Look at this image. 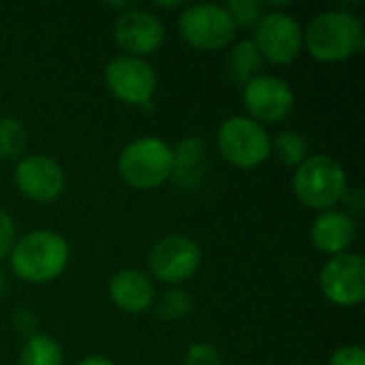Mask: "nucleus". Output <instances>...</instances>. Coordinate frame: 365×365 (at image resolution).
<instances>
[{
    "label": "nucleus",
    "instance_id": "obj_23",
    "mask_svg": "<svg viewBox=\"0 0 365 365\" xmlns=\"http://www.w3.org/2000/svg\"><path fill=\"white\" fill-rule=\"evenodd\" d=\"M184 365H222L220 353L207 342H195L184 353Z\"/></svg>",
    "mask_w": 365,
    "mask_h": 365
},
{
    "label": "nucleus",
    "instance_id": "obj_13",
    "mask_svg": "<svg viewBox=\"0 0 365 365\" xmlns=\"http://www.w3.org/2000/svg\"><path fill=\"white\" fill-rule=\"evenodd\" d=\"M113 38L126 56H152L165 43V24L148 9L133 6L120 13L113 21Z\"/></svg>",
    "mask_w": 365,
    "mask_h": 365
},
{
    "label": "nucleus",
    "instance_id": "obj_27",
    "mask_svg": "<svg viewBox=\"0 0 365 365\" xmlns=\"http://www.w3.org/2000/svg\"><path fill=\"white\" fill-rule=\"evenodd\" d=\"M340 203H346V207H349V212H346V214H351V212H359V210H361V205H364V192H361V188H357V186H353V188H351V186H349Z\"/></svg>",
    "mask_w": 365,
    "mask_h": 365
},
{
    "label": "nucleus",
    "instance_id": "obj_29",
    "mask_svg": "<svg viewBox=\"0 0 365 365\" xmlns=\"http://www.w3.org/2000/svg\"><path fill=\"white\" fill-rule=\"evenodd\" d=\"M156 6H158V9H180L182 2H180V0H175V2H160V0H158Z\"/></svg>",
    "mask_w": 365,
    "mask_h": 365
},
{
    "label": "nucleus",
    "instance_id": "obj_5",
    "mask_svg": "<svg viewBox=\"0 0 365 365\" xmlns=\"http://www.w3.org/2000/svg\"><path fill=\"white\" fill-rule=\"evenodd\" d=\"M220 156L237 169H255L272 156V137L248 115H231L216 133Z\"/></svg>",
    "mask_w": 365,
    "mask_h": 365
},
{
    "label": "nucleus",
    "instance_id": "obj_19",
    "mask_svg": "<svg viewBox=\"0 0 365 365\" xmlns=\"http://www.w3.org/2000/svg\"><path fill=\"white\" fill-rule=\"evenodd\" d=\"M192 304H195L192 295L186 289L169 287L167 291L156 295L152 310H154L156 319H160L163 323H175V321H182L190 314Z\"/></svg>",
    "mask_w": 365,
    "mask_h": 365
},
{
    "label": "nucleus",
    "instance_id": "obj_16",
    "mask_svg": "<svg viewBox=\"0 0 365 365\" xmlns=\"http://www.w3.org/2000/svg\"><path fill=\"white\" fill-rule=\"evenodd\" d=\"M173 169H171V180L175 186L182 190H195L201 186L205 178V158H207V148L201 137H184L178 141L173 148Z\"/></svg>",
    "mask_w": 365,
    "mask_h": 365
},
{
    "label": "nucleus",
    "instance_id": "obj_24",
    "mask_svg": "<svg viewBox=\"0 0 365 365\" xmlns=\"http://www.w3.org/2000/svg\"><path fill=\"white\" fill-rule=\"evenodd\" d=\"M15 242H17L15 222H13V218L4 210H0V261L9 259Z\"/></svg>",
    "mask_w": 365,
    "mask_h": 365
},
{
    "label": "nucleus",
    "instance_id": "obj_20",
    "mask_svg": "<svg viewBox=\"0 0 365 365\" xmlns=\"http://www.w3.org/2000/svg\"><path fill=\"white\" fill-rule=\"evenodd\" d=\"M272 154L284 165V167H299L310 156L308 139L297 130H282L272 139Z\"/></svg>",
    "mask_w": 365,
    "mask_h": 365
},
{
    "label": "nucleus",
    "instance_id": "obj_26",
    "mask_svg": "<svg viewBox=\"0 0 365 365\" xmlns=\"http://www.w3.org/2000/svg\"><path fill=\"white\" fill-rule=\"evenodd\" d=\"M13 325H15V331L17 334H26L28 338L34 334V327H36V317L28 310V308H21L15 312L13 317Z\"/></svg>",
    "mask_w": 365,
    "mask_h": 365
},
{
    "label": "nucleus",
    "instance_id": "obj_30",
    "mask_svg": "<svg viewBox=\"0 0 365 365\" xmlns=\"http://www.w3.org/2000/svg\"><path fill=\"white\" fill-rule=\"evenodd\" d=\"M2 293H4V276L0 272V297H2Z\"/></svg>",
    "mask_w": 365,
    "mask_h": 365
},
{
    "label": "nucleus",
    "instance_id": "obj_6",
    "mask_svg": "<svg viewBox=\"0 0 365 365\" xmlns=\"http://www.w3.org/2000/svg\"><path fill=\"white\" fill-rule=\"evenodd\" d=\"M103 81L109 94L128 107H150L158 90V75L154 66L135 56H115L105 64Z\"/></svg>",
    "mask_w": 365,
    "mask_h": 365
},
{
    "label": "nucleus",
    "instance_id": "obj_11",
    "mask_svg": "<svg viewBox=\"0 0 365 365\" xmlns=\"http://www.w3.org/2000/svg\"><path fill=\"white\" fill-rule=\"evenodd\" d=\"M319 284L331 304L359 306L365 299V259L359 252L329 257L319 274Z\"/></svg>",
    "mask_w": 365,
    "mask_h": 365
},
{
    "label": "nucleus",
    "instance_id": "obj_7",
    "mask_svg": "<svg viewBox=\"0 0 365 365\" xmlns=\"http://www.w3.org/2000/svg\"><path fill=\"white\" fill-rule=\"evenodd\" d=\"M178 28L186 45L199 51L225 49L233 43L237 32L225 6L216 2L188 4L178 19Z\"/></svg>",
    "mask_w": 365,
    "mask_h": 365
},
{
    "label": "nucleus",
    "instance_id": "obj_25",
    "mask_svg": "<svg viewBox=\"0 0 365 365\" xmlns=\"http://www.w3.org/2000/svg\"><path fill=\"white\" fill-rule=\"evenodd\" d=\"M329 365H365V351L357 344H349V346H340L331 359Z\"/></svg>",
    "mask_w": 365,
    "mask_h": 365
},
{
    "label": "nucleus",
    "instance_id": "obj_1",
    "mask_svg": "<svg viewBox=\"0 0 365 365\" xmlns=\"http://www.w3.org/2000/svg\"><path fill=\"white\" fill-rule=\"evenodd\" d=\"M365 45L361 19L344 9L319 13L304 30V47L319 62H344Z\"/></svg>",
    "mask_w": 365,
    "mask_h": 365
},
{
    "label": "nucleus",
    "instance_id": "obj_22",
    "mask_svg": "<svg viewBox=\"0 0 365 365\" xmlns=\"http://www.w3.org/2000/svg\"><path fill=\"white\" fill-rule=\"evenodd\" d=\"M222 6L229 13L235 30L237 28L255 30V26L259 24V19L265 13V4L263 2H257V0H229Z\"/></svg>",
    "mask_w": 365,
    "mask_h": 365
},
{
    "label": "nucleus",
    "instance_id": "obj_3",
    "mask_svg": "<svg viewBox=\"0 0 365 365\" xmlns=\"http://www.w3.org/2000/svg\"><path fill=\"white\" fill-rule=\"evenodd\" d=\"M346 188V171L329 154H310L293 173V192L310 210H336Z\"/></svg>",
    "mask_w": 365,
    "mask_h": 365
},
{
    "label": "nucleus",
    "instance_id": "obj_9",
    "mask_svg": "<svg viewBox=\"0 0 365 365\" xmlns=\"http://www.w3.org/2000/svg\"><path fill=\"white\" fill-rule=\"evenodd\" d=\"M252 32V41L265 62L287 66L304 51V30L299 21L282 9L265 11Z\"/></svg>",
    "mask_w": 365,
    "mask_h": 365
},
{
    "label": "nucleus",
    "instance_id": "obj_15",
    "mask_svg": "<svg viewBox=\"0 0 365 365\" xmlns=\"http://www.w3.org/2000/svg\"><path fill=\"white\" fill-rule=\"evenodd\" d=\"M357 227L351 214L342 210H325L321 212L312 227H310V240L317 250L336 257L349 252V248L355 244Z\"/></svg>",
    "mask_w": 365,
    "mask_h": 365
},
{
    "label": "nucleus",
    "instance_id": "obj_10",
    "mask_svg": "<svg viewBox=\"0 0 365 365\" xmlns=\"http://www.w3.org/2000/svg\"><path fill=\"white\" fill-rule=\"evenodd\" d=\"M244 115L259 124H276L289 118L295 107V92L287 79L261 73L242 88Z\"/></svg>",
    "mask_w": 365,
    "mask_h": 365
},
{
    "label": "nucleus",
    "instance_id": "obj_18",
    "mask_svg": "<svg viewBox=\"0 0 365 365\" xmlns=\"http://www.w3.org/2000/svg\"><path fill=\"white\" fill-rule=\"evenodd\" d=\"M19 365H64L62 346L47 334H32L19 353Z\"/></svg>",
    "mask_w": 365,
    "mask_h": 365
},
{
    "label": "nucleus",
    "instance_id": "obj_21",
    "mask_svg": "<svg viewBox=\"0 0 365 365\" xmlns=\"http://www.w3.org/2000/svg\"><path fill=\"white\" fill-rule=\"evenodd\" d=\"M26 145H28L26 126L13 115L0 118V158L19 160L24 158Z\"/></svg>",
    "mask_w": 365,
    "mask_h": 365
},
{
    "label": "nucleus",
    "instance_id": "obj_14",
    "mask_svg": "<svg viewBox=\"0 0 365 365\" xmlns=\"http://www.w3.org/2000/svg\"><path fill=\"white\" fill-rule=\"evenodd\" d=\"M107 291L113 306L126 314H143L152 310V304L156 299V287L152 278L137 267H124L115 272L109 280Z\"/></svg>",
    "mask_w": 365,
    "mask_h": 365
},
{
    "label": "nucleus",
    "instance_id": "obj_8",
    "mask_svg": "<svg viewBox=\"0 0 365 365\" xmlns=\"http://www.w3.org/2000/svg\"><path fill=\"white\" fill-rule=\"evenodd\" d=\"M201 261V248L192 237L171 233L152 246L148 255V269L154 280L169 287H178L199 272Z\"/></svg>",
    "mask_w": 365,
    "mask_h": 365
},
{
    "label": "nucleus",
    "instance_id": "obj_4",
    "mask_svg": "<svg viewBox=\"0 0 365 365\" xmlns=\"http://www.w3.org/2000/svg\"><path fill=\"white\" fill-rule=\"evenodd\" d=\"M173 150L160 137H137L118 156L120 178L135 190H154L171 180Z\"/></svg>",
    "mask_w": 365,
    "mask_h": 365
},
{
    "label": "nucleus",
    "instance_id": "obj_12",
    "mask_svg": "<svg viewBox=\"0 0 365 365\" xmlns=\"http://www.w3.org/2000/svg\"><path fill=\"white\" fill-rule=\"evenodd\" d=\"M13 180L17 190L34 203H53L66 186L62 165L47 154H28L17 160Z\"/></svg>",
    "mask_w": 365,
    "mask_h": 365
},
{
    "label": "nucleus",
    "instance_id": "obj_2",
    "mask_svg": "<svg viewBox=\"0 0 365 365\" xmlns=\"http://www.w3.org/2000/svg\"><path fill=\"white\" fill-rule=\"evenodd\" d=\"M68 259L71 248L60 233L36 229L17 237L9 255V265L19 280L30 284H45L64 274Z\"/></svg>",
    "mask_w": 365,
    "mask_h": 365
},
{
    "label": "nucleus",
    "instance_id": "obj_17",
    "mask_svg": "<svg viewBox=\"0 0 365 365\" xmlns=\"http://www.w3.org/2000/svg\"><path fill=\"white\" fill-rule=\"evenodd\" d=\"M265 60L261 56V51L257 49L252 38H242L237 41L231 51H229V75L235 83H240L242 88L252 81L255 77L261 75Z\"/></svg>",
    "mask_w": 365,
    "mask_h": 365
},
{
    "label": "nucleus",
    "instance_id": "obj_28",
    "mask_svg": "<svg viewBox=\"0 0 365 365\" xmlns=\"http://www.w3.org/2000/svg\"><path fill=\"white\" fill-rule=\"evenodd\" d=\"M77 365H115L109 357L105 355H90V357H83Z\"/></svg>",
    "mask_w": 365,
    "mask_h": 365
}]
</instances>
